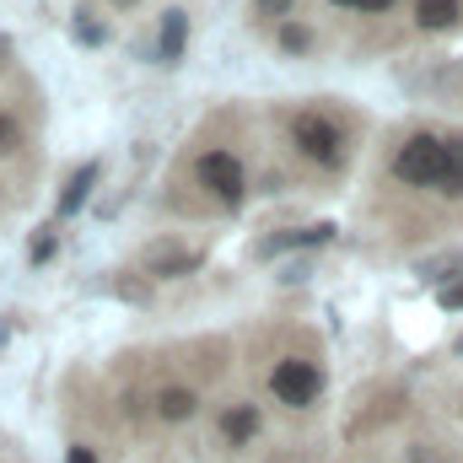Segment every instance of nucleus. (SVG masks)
Segmentation results:
<instances>
[{"label": "nucleus", "mask_w": 463, "mask_h": 463, "mask_svg": "<svg viewBox=\"0 0 463 463\" xmlns=\"http://www.w3.org/2000/svg\"><path fill=\"white\" fill-rule=\"evenodd\" d=\"M54 242H60L54 227H38L33 232V242H27V259H33V264H49V259H54Z\"/></svg>", "instance_id": "f3484780"}, {"label": "nucleus", "mask_w": 463, "mask_h": 463, "mask_svg": "<svg viewBox=\"0 0 463 463\" xmlns=\"http://www.w3.org/2000/svg\"><path fill=\"white\" fill-rule=\"evenodd\" d=\"M151 415L162 420V426H184V420H194L200 415V388L194 383H156L151 388Z\"/></svg>", "instance_id": "0eeeda50"}, {"label": "nucleus", "mask_w": 463, "mask_h": 463, "mask_svg": "<svg viewBox=\"0 0 463 463\" xmlns=\"http://www.w3.org/2000/svg\"><path fill=\"white\" fill-rule=\"evenodd\" d=\"M264 388H269V399L286 404V410H313L318 393H324V366H318L313 355H280V361L269 366Z\"/></svg>", "instance_id": "7ed1b4c3"}, {"label": "nucleus", "mask_w": 463, "mask_h": 463, "mask_svg": "<svg viewBox=\"0 0 463 463\" xmlns=\"http://www.w3.org/2000/svg\"><path fill=\"white\" fill-rule=\"evenodd\" d=\"M22 146H27V129H22V118L0 103V162H11Z\"/></svg>", "instance_id": "ddd939ff"}, {"label": "nucleus", "mask_w": 463, "mask_h": 463, "mask_svg": "<svg viewBox=\"0 0 463 463\" xmlns=\"http://www.w3.org/2000/svg\"><path fill=\"white\" fill-rule=\"evenodd\" d=\"M442 194L463 200V135H448V167H442Z\"/></svg>", "instance_id": "f8f14e48"}, {"label": "nucleus", "mask_w": 463, "mask_h": 463, "mask_svg": "<svg viewBox=\"0 0 463 463\" xmlns=\"http://www.w3.org/2000/svg\"><path fill=\"white\" fill-rule=\"evenodd\" d=\"M194 189L211 200V205H222V211H237L242 200H248V162H242V151L237 146H205L200 156H194Z\"/></svg>", "instance_id": "f03ea898"}, {"label": "nucleus", "mask_w": 463, "mask_h": 463, "mask_svg": "<svg viewBox=\"0 0 463 463\" xmlns=\"http://www.w3.org/2000/svg\"><path fill=\"white\" fill-rule=\"evenodd\" d=\"M211 426H216V442L237 453V448H253V442L264 437V410H259L253 399H227Z\"/></svg>", "instance_id": "423d86ee"}, {"label": "nucleus", "mask_w": 463, "mask_h": 463, "mask_svg": "<svg viewBox=\"0 0 463 463\" xmlns=\"http://www.w3.org/2000/svg\"><path fill=\"white\" fill-rule=\"evenodd\" d=\"M329 5H350V11H355V0H329Z\"/></svg>", "instance_id": "4be33fe9"}, {"label": "nucleus", "mask_w": 463, "mask_h": 463, "mask_svg": "<svg viewBox=\"0 0 463 463\" xmlns=\"http://www.w3.org/2000/svg\"><path fill=\"white\" fill-rule=\"evenodd\" d=\"M71 33H76V43H87V49H103V43H109V27H103L92 11H81V16L71 22Z\"/></svg>", "instance_id": "dca6fc26"}, {"label": "nucleus", "mask_w": 463, "mask_h": 463, "mask_svg": "<svg viewBox=\"0 0 463 463\" xmlns=\"http://www.w3.org/2000/svg\"><path fill=\"white\" fill-rule=\"evenodd\" d=\"M393 5H399V0H355V11H361V16H388Z\"/></svg>", "instance_id": "6ab92c4d"}, {"label": "nucleus", "mask_w": 463, "mask_h": 463, "mask_svg": "<svg viewBox=\"0 0 463 463\" xmlns=\"http://www.w3.org/2000/svg\"><path fill=\"white\" fill-rule=\"evenodd\" d=\"M291 11H297V0H248V16L253 22H269V27L291 22Z\"/></svg>", "instance_id": "2eb2a0df"}, {"label": "nucleus", "mask_w": 463, "mask_h": 463, "mask_svg": "<svg viewBox=\"0 0 463 463\" xmlns=\"http://www.w3.org/2000/svg\"><path fill=\"white\" fill-rule=\"evenodd\" d=\"M329 237H335V227H329V222L302 227V232H280V237L259 242V259H275V253H286V248H318V242H329Z\"/></svg>", "instance_id": "9b49d317"}, {"label": "nucleus", "mask_w": 463, "mask_h": 463, "mask_svg": "<svg viewBox=\"0 0 463 463\" xmlns=\"http://www.w3.org/2000/svg\"><path fill=\"white\" fill-rule=\"evenodd\" d=\"M286 140L318 173H340L350 156V129L329 109H297V114L286 118Z\"/></svg>", "instance_id": "f257e3e1"}, {"label": "nucleus", "mask_w": 463, "mask_h": 463, "mask_svg": "<svg viewBox=\"0 0 463 463\" xmlns=\"http://www.w3.org/2000/svg\"><path fill=\"white\" fill-rule=\"evenodd\" d=\"M442 167H448V140L442 135H410L393 151V178L410 189H442Z\"/></svg>", "instance_id": "20e7f679"}, {"label": "nucleus", "mask_w": 463, "mask_h": 463, "mask_svg": "<svg viewBox=\"0 0 463 463\" xmlns=\"http://www.w3.org/2000/svg\"><path fill=\"white\" fill-rule=\"evenodd\" d=\"M103 178V162H81L71 178H65V189H60V205H54V216L65 222V216H76L87 200H92V184Z\"/></svg>", "instance_id": "1a4fd4ad"}, {"label": "nucleus", "mask_w": 463, "mask_h": 463, "mask_svg": "<svg viewBox=\"0 0 463 463\" xmlns=\"http://www.w3.org/2000/svg\"><path fill=\"white\" fill-rule=\"evenodd\" d=\"M65 463H98V453H92L87 442H76V448H71V458H65Z\"/></svg>", "instance_id": "aec40b11"}, {"label": "nucleus", "mask_w": 463, "mask_h": 463, "mask_svg": "<svg viewBox=\"0 0 463 463\" xmlns=\"http://www.w3.org/2000/svg\"><path fill=\"white\" fill-rule=\"evenodd\" d=\"M437 302H442L448 313H458V307H463V280H453V286H442V291H437Z\"/></svg>", "instance_id": "a211bd4d"}, {"label": "nucleus", "mask_w": 463, "mask_h": 463, "mask_svg": "<svg viewBox=\"0 0 463 463\" xmlns=\"http://www.w3.org/2000/svg\"><path fill=\"white\" fill-rule=\"evenodd\" d=\"M458 355H463V340H458Z\"/></svg>", "instance_id": "5701e85b"}, {"label": "nucleus", "mask_w": 463, "mask_h": 463, "mask_svg": "<svg viewBox=\"0 0 463 463\" xmlns=\"http://www.w3.org/2000/svg\"><path fill=\"white\" fill-rule=\"evenodd\" d=\"M5 340H11V329H5V324H0V345H5Z\"/></svg>", "instance_id": "412c9836"}, {"label": "nucleus", "mask_w": 463, "mask_h": 463, "mask_svg": "<svg viewBox=\"0 0 463 463\" xmlns=\"http://www.w3.org/2000/svg\"><path fill=\"white\" fill-rule=\"evenodd\" d=\"M463 22V0H415V27L420 33H453Z\"/></svg>", "instance_id": "9d476101"}, {"label": "nucleus", "mask_w": 463, "mask_h": 463, "mask_svg": "<svg viewBox=\"0 0 463 463\" xmlns=\"http://www.w3.org/2000/svg\"><path fill=\"white\" fill-rule=\"evenodd\" d=\"M275 43H280V54H307L313 49V27L307 22H280L275 27Z\"/></svg>", "instance_id": "4468645a"}, {"label": "nucleus", "mask_w": 463, "mask_h": 463, "mask_svg": "<svg viewBox=\"0 0 463 463\" xmlns=\"http://www.w3.org/2000/svg\"><path fill=\"white\" fill-rule=\"evenodd\" d=\"M184 54H189V11L167 5L162 22H156V60L162 65H184Z\"/></svg>", "instance_id": "6e6552de"}, {"label": "nucleus", "mask_w": 463, "mask_h": 463, "mask_svg": "<svg viewBox=\"0 0 463 463\" xmlns=\"http://www.w3.org/2000/svg\"><path fill=\"white\" fill-rule=\"evenodd\" d=\"M200 264H205V248L178 242V237H156V242L140 248V269H146L151 280H184V275H194Z\"/></svg>", "instance_id": "39448f33"}]
</instances>
